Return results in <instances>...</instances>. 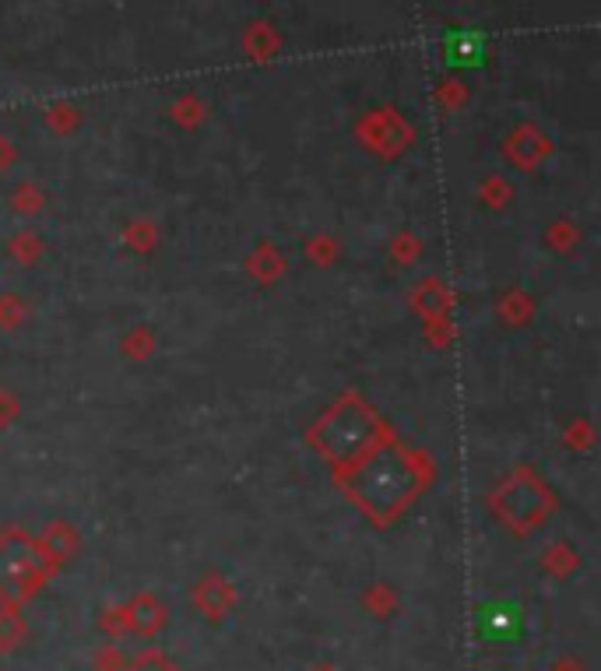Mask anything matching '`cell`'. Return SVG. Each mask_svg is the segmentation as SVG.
Instances as JSON below:
<instances>
[{
	"mask_svg": "<svg viewBox=\"0 0 601 671\" xmlns=\"http://www.w3.org/2000/svg\"><path fill=\"white\" fill-rule=\"evenodd\" d=\"M447 57L450 63H479L482 57V39L475 32H453L447 39Z\"/></svg>",
	"mask_w": 601,
	"mask_h": 671,
	"instance_id": "cell-2",
	"label": "cell"
},
{
	"mask_svg": "<svg viewBox=\"0 0 601 671\" xmlns=\"http://www.w3.org/2000/svg\"><path fill=\"white\" fill-rule=\"evenodd\" d=\"M517 626H521V612L510 609V604H493V609H485V615H482V629H485V636H493V640H499V636H514Z\"/></svg>",
	"mask_w": 601,
	"mask_h": 671,
	"instance_id": "cell-1",
	"label": "cell"
}]
</instances>
